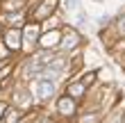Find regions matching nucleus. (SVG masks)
<instances>
[{
	"instance_id": "obj_1",
	"label": "nucleus",
	"mask_w": 125,
	"mask_h": 123,
	"mask_svg": "<svg viewBox=\"0 0 125 123\" xmlns=\"http://www.w3.org/2000/svg\"><path fill=\"white\" fill-rule=\"evenodd\" d=\"M34 91L39 93L41 98H50V96H52V84H48L46 80H43V82H36L34 84Z\"/></svg>"
},
{
	"instance_id": "obj_2",
	"label": "nucleus",
	"mask_w": 125,
	"mask_h": 123,
	"mask_svg": "<svg viewBox=\"0 0 125 123\" xmlns=\"http://www.w3.org/2000/svg\"><path fill=\"white\" fill-rule=\"evenodd\" d=\"M55 2H57V0H46V2H43V7H41L39 11H36V18H43V16H48V14L52 11Z\"/></svg>"
},
{
	"instance_id": "obj_3",
	"label": "nucleus",
	"mask_w": 125,
	"mask_h": 123,
	"mask_svg": "<svg viewBox=\"0 0 125 123\" xmlns=\"http://www.w3.org/2000/svg\"><path fill=\"white\" fill-rule=\"evenodd\" d=\"M73 110H75V105H73V100H68V98L59 100V112H62V114H73Z\"/></svg>"
},
{
	"instance_id": "obj_4",
	"label": "nucleus",
	"mask_w": 125,
	"mask_h": 123,
	"mask_svg": "<svg viewBox=\"0 0 125 123\" xmlns=\"http://www.w3.org/2000/svg\"><path fill=\"white\" fill-rule=\"evenodd\" d=\"M7 46L14 48V50L18 48V34L16 32H7Z\"/></svg>"
},
{
	"instance_id": "obj_5",
	"label": "nucleus",
	"mask_w": 125,
	"mask_h": 123,
	"mask_svg": "<svg viewBox=\"0 0 125 123\" xmlns=\"http://www.w3.org/2000/svg\"><path fill=\"white\" fill-rule=\"evenodd\" d=\"M57 39H59V34H57V32H50V34H46V37H43V46H55V43H57Z\"/></svg>"
},
{
	"instance_id": "obj_6",
	"label": "nucleus",
	"mask_w": 125,
	"mask_h": 123,
	"mask_svg": "<svg viewBox=\"0 0 125 123\" xmlns=\"http://www.w3.org/2000/svg\"><path fill=\"white\" fill-rule=\"evenodd\" d=\"M25 0H7V5H5V9H18L21 5H23Z\"/></svg>"
},
{
	"instance_id": "obj_7",
	"label": "nucleus",
	"mask_w": 125,
	"mask_h": 123,
	"mask_svg": "<svg viewBox=\"0 0 125 123\" xmlns=\"http://www.w3.org/2000/svg\"><path fill=\"white\" fill-rule=\"evenodd\" d=\"M82 91H84V84H73L71 87V93H73V96H80Z\"/></svg>"
},
{
	"instance_id": "obj_8",
	"label": "nucleus",
	"mask_w": 125,
	"mask_h": 123,
	"mask_svg": "<svg viewBox=\"0 0 125 123\" xmlns=\"http://www.w3.org/2000/svg\"><path fill=\"white\" fill-rule=\"evenodd\" d=\"M16 121H18V112H14V110H11L9 114H7V123H16Z\"/></svg>"
},
{
	"instance_id": "obj_9",
	"label": "nucleus",
	"mask_w": 125,
	"mask_h": 123,
	"mask_svg": "<svg viewBox=\"0 0 125 123\" xmlns=\"http://www.w3.org/2000/svg\"><path fill=\"white\" fill-rule=\"evenodd\" d=\"M66 2H68L66 7H68L71 11H75V9H77V0H66Z\"/></svg>"
},
{
	"instance_id": "obj_10",
	"label": "nucleus",
	"mask_w": 125,
	"mask_h": 123,
	"mask_svg": "<svg viewBox=\"0 0 125 123\" xmlns=\"http://www.w3.org/2000/svg\"><path fill=\"white\" fill-rule=\"evenodd\" d=\"M121 32H125V18H123V25H121Z\"/></svg>"
},
{
	"instance_id": "obj_11",
	"label": "nucleus",
	"mask_w": 125,
	"mask_h": 123,
	"mask_svg": "<svg viewBox=\"0 0 125 123\" xmlns=\"http://www.w3.org/2000/svg\"><path fill=\"white\" fill-rule=\"evenodd\" d=\"M0 112H2V105H0Z\"/></svg>"
}]
</instances>
